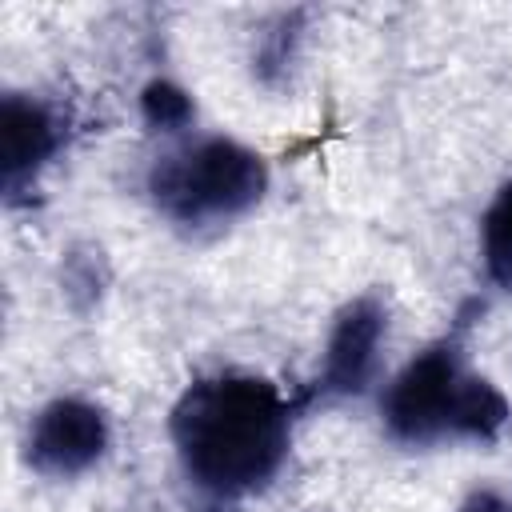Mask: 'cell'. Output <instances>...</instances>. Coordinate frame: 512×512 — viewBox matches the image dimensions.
Returning a JSON list of instances; mask_svg holds the SVG:
<instances>
[{"mask_svg":"<svg viewBox=\"0 0 512 512\" xmlns=\"http://www.w3.org/2000/svg\"><path fill=\"white\" fill-rule=\"evenodd\" d=\"M64 136L68 120L56 104L24 92H8L0 100V184L8 204H16L36 184V176L64 148Z\"/></svg>","mask_w":512,"mask_h":512,"instance_id":"obj_6","label":"cell"},{"mask_svg":"<svg viewBox=\"0 0 512 512\" xmlns=\"http://www.w3.org/2000/svg\"><path fill=\"white\" fill-rule=\"evenodd\" d=\"M384 332H388V312H384L380 296L364 292V296L348 300L336 312V320H332L320 376L300 396V404H308V400H336V396H360L372 384V376H376Z\"/></svg>","mask_w":512,"mask_h":512,"instance_id":"obj_5","label":"cell"},{"mask_svg":"<svg viewBox=\"0 0 512 512\" xmlns=\"http://www.w3.org/2000/svg\"><path fill=\"white\" fill-rule=\"evenodd\" d=\"M140 116H144V124L152 132H180V128L192 124L196 104H192V96L176 80L156 76V80H148L140 88Z\"/></svg>","mask_w":512,"mask_h":512,"instance_id":"obj_10","label":"cell"},{"mask_svg":"<svg viewBox=\"0 0 512 512\" xmlns=\"http://www.w3.org/2000/svg\"><path fill=\"white\" fill-rule=\"evenodd\" d=\"M108 440L112 432L100 404L84 396H56L32 416L24 460L48 480H72L104 460Z\"/></svg>","mask_w":512,"mask_h":512,"instance_id":"obj_4","label":"cell"},{"mask_svg":"<svg viewBox=\"0 0 512 512\" xmlns=\"http://www.w3.org/2000/svg\"><path fill=\"white\" fill-rule=\"evenodd\" d=\"M384 428L400 444H436V440H496L512 416L508 396L468 372L464 352L452 336L416 352L400 376L388 384Z\"/></svg>","mask_w":512,"mask_h":512,"instance_id":"obj_2","label":"cell"},{"mask_svg":"<svg viewBox=\"0 0 512 512\" xmlns=\"http://www.w3.org/2000/svg\"><path fill=\"white\" fill-rule=\"evenodd\" d=\"M108 280H112V268H108V256H104L100 244L80 240V244H72L64 252V260H60V292H64L72 312H80V316L92 312L104 300Z\"/></svg>","mask_w":512,"mask_h":512,"instance_id":"obj_7","label":"cell"},{"mask_svg":"<svg viewBox=\"0 0 512 512\" xmlns=\"http://www.w3.org/2000/svg\"><path fill=\"white\" fill-rule=\"evenodd\" d=\"M480 256L488 280L512 292V180L500 184V192L480 216Z\"/></svg>","mask_w":512,"mask_h":512,"instance_id":"obj_9","label":"cell"},{"mask_svg":"<svg viewBox=\"0 0 512 512\" xmlns=\"http://www.w3.org/2000/svg\"><path fill=\"white\" fill-rule=\"evenodd\" d=\"M460 512H512V504L496 488H476V492H468V500L460 504Z\"/></svg>","mask_w":512,"mask_h":512,"instance_id":"obj_11","label":"cell"},{"mask_svg":"<svg viewBox=\"0 0 512 512\" xmlns=\"http://www.w3.org/2000/svg\"><path fill=\"white\" fill-rule=\"evenodd\" d=\"M304 20L308 12L304 8H292V12H280L256 40V52H252V72L260 84L276 88L284 84L292 60H296V48H300V36H304Z\"/></svg>","mask_w":512,"mask_h":512,"instance_id":"obj_8","label":"cell"},{"mask_svg":"<svg viewBox=\"0 0 512 512\" xmlns=\"http://www.w3.org/2000/svg\"><path fill=\"white\" fill-rule=\"evenodd\" d=\"M296 404L252 372L192 380L168 412V436L188 484L216 504L260 492L288 456Z\"/></svg>","mask_w":512,"mask_h":512,"instance_id":"obj_1","label":"cell"},{"mask_svg":"<svg viewBox=\"0 0 512 512\" xmlns=\"http://www.w3.org/2000/svg\"><path fill=\"white\" fill-rule=\"evenodd\" d=\"M268 192V164L256 148L232 136H200L168 156H160L148 172L152 204L184 228L224 224L244 216Z\"/></svg>","mask_w":512,"mask_h":512,"instance_id":"obj_3","label":"cell"}]
</instances>
